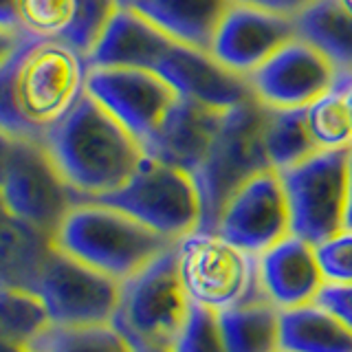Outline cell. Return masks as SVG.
Returning <instances> with one entry per match:
<instances>
[{
  "label": "cell",
  "mask_w": 352,
  "mask_h": 352,
  "mask_svg": "<svg viewBox=\"0 0 352 352\" xmlns=\"http://www.w3.org/2000/svg\"><path fill=\"white\" fill-rule=\"evenodd\" d=\"M25 33L22 31H14V29H5L0 27V66H3L11 55L18 51V47L25 42Z\"/></svg>",
  "instance_id": "33"
},
{
  "label": "cell",
  "mask_w": 352,
  "mask_h": 352,
  "mask_svg": "<svg viewBox=\"0 0 352 352\" xmlns=\"http://www.w3.org/2000/svg\"><path fill=\"white\" fill-rule=\"evenodd\" d=\"M231 245L262 256L291 236V212L278 170H264L231 196L216 227Z\"/></svg>",
  "instance_id": "13"
},
{
  "label": "cell",
  "mask_w": 352,
  "mask_h": 352,
  "mask_svg": "<svg viewBox=\"0 0 352 352\" xmlns=\"http://www.w3.org/2000/svg\"><path fill=\"white\" fill-rule=\"evenodd\" d=\"M42 143L80 201L117 192L146 159L141 143L86 91Z\"/></svg>",
  "instance_id": "2"
},
{
  "label": "cell",
  "mask_w": 352,
  "mask_h": 352,
  "mask_svg": "<svg viewBox=\"0 0 352 352\" xmlns=\"http://www.w3.org/2000/svg\"><path fill=\"white\" fill-rule=\"evenodd\" d=\"M337 86L341 88V91H344L346 102H348V108H350V115H352V77H350V75H339Z\"/></svg>",
  "instance_id": "36"
},
{
  "label": "cell",
  "mask_w": 352,
  "mask_h": 352,
  "mask_svg": "<svg viewBox=\"0 0 352 352\" xmlns=\"http://www.w3.org/2000/svg\"><path fill=\"white\" fill-rule=\"evenodd\" d=\"M53 247L51 236L0 207V286L38 293L40 275Z\"/></svg>",
  "instance_id": "21"
},
{
  "label": "cell",
  "mask_w": 352,
  "mask_h": 352,
  "mask_svg": "<svg viewBox=\"0 0 352 352\" xmlns=\"http://www.w3.org/2000/svg\"><path fill=\"white\" fill-rule=\"evenodd\" d=\"M258 278L267 300L280 311L317 302L326 286L315 245L293 234L258 256Z\"/></svg>",
  "instance_id": "18"
},
{
  "label": "cell",
  "mask_w": 352,
  "mask_h": 352,
  "mask_svg": "<svg viewBox=\"0 0 352 352\" xmlns=\"http://www.w3.org/2000/svg\"><path fill=\"white\" fill-rule=\"evenodd\" d=\"M190 297L181 282L176 245L146 269L121 282V297L113 326L130 346H172L190 313Z\"/></svg>",
  "instance_id": "6"
},
{
  "label": "cell",
  "mask_w": 352,
  "mask_h": 352,
  "mask_svg": "<svg viewBox=\"0 0 352 352\" xmlns=\"http://www.w3.org/2000/svg\"><path fill=\"white\" fill-rule=\"evenodd\" d=\"M317 262L326 284H352V231L341 234L315 247Z\"/></svg>",
  "instance_id": "30"
},
{
  "label": "cell",
  "mask_w": 352,
  "mask_h": 352,
  "mask_svg": "<svg viewBox=\"0 0 352 352\" xmlns=\"http://www.w3.org/2000/svg\"><path fill=\"white\" fill-rule=\"evenodd\" d=\"M40 352H132L130 341L113 324L55 326L33 341Z\"/></svg>",
  "instance_id": "26"
},
{
  "label": "cell",
  "mask_w": 352,
  "mask_h": 352,
  "mask_svg": "<svg viewBox=\"0 0 352 352\" xmlns=\"http://www.w3.org/2000/svg\"><path fill=\"white\" fill-rule=\"evenodd\" d=\"M172 352H227L218 313L192 304L181 333L170 346Z\"/></svg>",
  "instance_id": "29"
},
{
  "label": "cell",
  "mask_w": 352,
  "mask_h": 352,
  "mask_svg": "<svg viewBox=\"0 0 352 352\" xmlns=\"http://www.w3.org/2000/svg\"><path fill=\"white\" fill-rule=\"evenodd\" d=\"M135 3H137V0H117V5H119V7H132Z\"/></svg>",
  "instance_id": "40"
},
{
  "label": "cell",
  "mask_w": 352,
  "mask_h": 352,
  "mask_svg": "<svg viewBox=\"0 0 352 352\" xmlns=\"http://www.w3.org/2000/svg\"><path fill=\"white\" fill-rule=\"evenodd\" d=\"M282 352H352V330L317 302L280 313Z\"/></svg>",
  "instance_id": "22"
},
{
  "label": "cell",
  "mask_w": 352,
  "mask_h": 352,
  "mask_svg": "<svg viewBox=\"0 0 352 352\" xmlns=\"http://www.w3.org/2000/svg\"><path fill=\"white\" fill-rule=\"evenodd\" d=\"M0 352H40V350L33 344H25V341L0 339Z\"/></svg>",
  "instance_id": "35"
},
{
  "label": "cell",
  "mask_w": 352,
  "mask_h": 352,
  "mask_svg": "<svg viewBox=\"0 0 352 352\" xmlns=\"http://www.w3.org/2000/svg\"><path fill=\"white\" fill-rule=\"evenodd\" d=\"M280 313L264 295L220 311L218 322L227 352H282Z\"/></svg>",
  "instance_id": "23"
},
{
  "label": "cell",
  "mask_w": 352,
  "mask_h": 352,
  "mask_svg": "<svg viewBox=\"0 0 352 352\" xmlns=\"http://www.w3.org/2000/svg\"><path fill=\"white\" fill-rule=\"evenodd\" d=\"M350 152L352 148L322 150L280 172L293 236L317 247L346 231Z\"/></svg>",
  "instance_id": "7"
},
{
  "label": "cell",
  "mask_w": 352,
  "mask_h": 352,
  "mask_svg": "<svg viewBox=\"0 0 352 352\" xmlns=\"http://www.w3.org/2000/svg\"><path fill=\"white\" fill-rule=\"evenodd\" d=\"M236 3L238 5H249V7H258V9H264V11H273V14L297 18V16H302L306 9H311L317 0H236Z\"/></svg>",
  "instance_id": "32"
},
{
  "label": "cell",
  "mask_w": 352,
  "mask_h": 352,
  "mask_svg": "<svg viewBox=\"0 0 352 352\" xmlns=\"http://www.w3.org/2000/svg\"><path fill=\"white\" fill-rule=\"evenodd\" d=\"M295 38H300L297 18L236 3L216 33L212 55L234 73L249 77Z\"/></svg>",
  "instance_id": "14"
},
{
  "label": "cell",
  "mask_w": 352,
  "mask_h": 352,
  "mask_svg": "<svg viewBox=\"0 0 352 352\" xmlns=\"http://www.w3.org/2000/svg\"><path fill=\"white\" fill-rule=\"evenodd\" d=\"M181 282L192 304L220 313L262 297L258 258L216 231H192L176 242ZM267 297V295H264Z\"/></svg>",
  "instance_id": "8"
},
{
  "label": "cell",
  "mask_w": 352,
  "mask_h": 352,
  "mask_svg": "<svg viewBox=\"0 0 352 352\" xmlns=\"http://www.w3.org/2000/svg\"><path fill=\"white\" fill-rule=\"evenodd\" d=\"M176 93L220 110L234 108L256 97L245 75H238L220 64L212 53L198 51L176 42L170 53L154 69Z\"/></svg>",
  "instance_id": "16"
},
{
  "label": "cell",
  "mask_w": 352,
  "mask_h": 352,
  "mask_svg": "<svg viewBox=\"0 0 352 352\" xmlns=\"http://www.w3.org/2000/svg\"><path fill=\"white\" fill-rule=\"evenodd\" d=\"M176 44L168 33L132 7H119L106 31L88 53V69L152 71Z\"/></svg>",
  "instance_id": "19"
},
{
  "label": "cell",
  "mask_w": 352,
  "mask_h": 352,
  "mask_svg": "<svg viewBox=\"0 0 352 352\" xmlns=\"http://www.w3.org/2000/svg\"><path fill=\"white\" fill-rule=\"evenodd\" d=\"M38 295L55 326L113 324L121 282L53 247L40 275Z\"/></svg>",
  "instance_id": "10"
},
{
  "label": "cell",
  "mask_w": 352,
  "mask_h": 352,
  "mask_svg": "<svg viewBox=\"0 0 352 352\" xmlns=\"http://www.w3.org/2000/svg\"><path fill=\"white\" fill-rule=\"evenodd\" d=\"M0 27L20 31V27H18V0H0Z\"/></svg>",
  "instance_id": "34"
},
{
  "label": "cell",
  "mask_w": 352,
  "mask_h": 352,
  "mask_svg": "<svg viewBox=\"0 0 352 352\" xmlns=\"http://www.w3.org/2000/svg\"><path fill=\"white\" fill-rule=\"evenodd\" d=\"M264 146L273 170H289L322 152L308 128L306 108H269Z\"/></svg>",
  "instance_id": "25"
},
{
  "label": "cell",
  "mask_w": 352,
  "mask_h": 352,
  "mask_svg": "<svg viewBox=\"0 0 352 352\" xmlns=\"http://www.w3.org/2000/svg\"><path fill=\"white\" fill-rule=\"evenodd\" d=\"M132 352H172L168 346H154V344H139L132 346Z\"/></svg>",
  "instance_id": "38"
},
{
  "label": "cell",
  "mask_w": 352,
  "mask_h": 352,
  "mask_svg": "<svg viewBox=\"0 0 352 352\" xmlns=\"http://www.w3.org/2000/svg\"><path fill=\"white\" fill-rule=\"evenodd\" d=\"M117 9V0H18V27L29 38L62 42L88 58Z\"/></svg>",
  "instance_id": "15"
},
{
  "label": "cell",
  "mask_w": 352,
  "mask_h": 352,
  "mask_svg": "<svg viewBox=\"0 0 352 352\" xmlns=\"http://www.w3.org/2000/svg\"><path fill=\"white\" fill-rule=\"evenodd\" d=\"M236 0H137L132 9L172 40L212 53L214 38Z\"/></svg>",
  "instance_id": "20"
},
{
  "label": "cell",
  "mask_w": 352,
  "mask_h": 352,
  "mask_svg": "<svg viewBox=\"0 0 352 352\" xmlns=\"http://www.w3.org/2000/svg\"><path fill=\"white\" fill-rule=\"evenodd\" d=\"M86 73L82 53L27 36L0 66V132L42 141L84 95Z\"/></svg>",
  "instance_id": "1"
},
{
  "label": "cell",
  "mask_w": 352,
  "mask_h": 352,
  "mask_svg": "<svg viewBox=\"0 0 352 352\" xmlns=\"http://www.w3.org/2000/svg\"><path fill=\"white\" fill-rule=\"evenodd\" d=\"M53 245L95 271L126 282L176 242L117 207L82 201L64 216Z\"/></svg>",
  "instance_id": "3"
},
{
  "label": "cell",
  "mask_w": 352,
  "mask_h": 352,
  "mask_svg": "<svg viewBox=\"0 0 352 352\" xmlns=\"http://www.w3.org/2000/svg\"><path fill=\"white\" fill-rule=\"evenodd\" d=\"M77 203L42 141L0 132V207L7 214L53 238Z\"/></svg>",
  "instance_id": "5"
},
{
  "label": "cell",
  "mask_w": 352,
  "mask_h": 352,
  "mask_svg": "<svg viewBox=\"0 0 352 352\" xmlns=\"http://www.w3.org/2000/svg\"><path fill=\"white\" fill-rule=\"evenodd\" d=\"M337 5L341 7V11H346V14L352 18V0H337Z\"/></svg>",
  "instance_id": "39"
},
{
  "label": "cell",
  "mask_w": 352,
  "mask_h": 352,
  "mask_svg": "<svg viewBox=\"0 0 352 352\" xmlns=\"http://www.w3.org/2000/svg\"><path fill=\"white\" fill-rule=\"evenodd\" d=\"M317 304L337 315L352 330V284H326L317 295Z\"/></svg>",
  "instance_id": "31"
},
{
  "label": "cell",
  "mask_w": 352,
  "mask_h": 352,
  "mask_svg": "<svg viewBox=\"0 0 352 352\" xmlns=\"http://www.w3.org/2000/svg\"><path fill=\"white\" fill-rule=\"evenodd\" d=\"M247 80L264 106L306 108L333 91L339 82V71L313 42L295 38L275 51Z\"/></svg>",
  "instance_id": "11"
},
{
  "label": "cell",
  "mask_w": 352,
  "mask_h": 352,
  "mask_svg": "<svg viewBox=\"0 0 352 352\" xmlns=\"http://www.w3.org/2000/svg\"><path fill=\"white\" fill-rule=\"evenodd\" d=\"M223 115L225 110L179 95L143 150L148 157L194 176L212 148Z\"/></svg>",
  "instance_id": "17"
},
{
  "label": "cell",
  "mask_w": 352,
  "mask_h": 352,
  "mask_svg": "<svg viewBox=\"0 0 352 352\" xmlns=\"http://www.w3.org/2000/svg\"><path fill=\"white\" fill-rule=\"evenodd\" d=\"M267 115L269 106L256 97L225 110L212 148L192 176L201 196L198 231H216L231 196L256 174L273 170L264 146Z\"/></svg>",
  "instance_id": "4"
},
{
  "label": "cell",
  "mask_w": 352,
  "mask_h": 352,
  "mask_svg": "<svg viewBox=\"0 0 352 352\" xmlns=\"http://www.w3.org/2000/svg\"><path fill=\"white\" fill-rule=\"evenodd\" d=\"M95 201L121 209L174 242L201 227V196L192 174L148 154L124 187Z\"/></svg>",
  "instance_id": "9"
},
{
  "label": "cell",
  "mask_w": 352,
  "mask_h": 352,
  "mask_svg": "<svg viewBox=\"0 0 352 352\" xmlns=\"http://www.w3.org/2000/svg\"><path fill=\"white\" fill-rule=\"evenodd\" d=\"M86 93L102 104L141 148L154 137L179 97L163 77L143 69H88Z\"/></svg>",
  "instance_id": "12"
},
{
  "label": "cell",
  "mask_w": 352,
  "mask_h": 352,
  "mask_svg": "<svg viewBox=\"0 0 352 352\" xmlns=\"http://www.w3.org/2000/svg\"><path fill=\"white\" fill-rule=\"evenodd\" d=\"M346 229L352 231V152H350V194H348V214H346Z\"/></svg>",
  "instance_id": "37"
},
{
  "label": "cell",
  "mask_w": 352,
  "mask_h": 352,
  "mask_svg": "<svg viewBox=\"0 0 352 352\" xmlns=\"http://www.w3.org/2000/svg\"><path fill=\"white\" fill-rule=\"evenodd\" d=\"M51 326L38 293L0 286V339L33 344Z\"/></svg>",
  "instance_id": "27"
},
{
  "label": "cell",
  "mask_w": 352,
  "mask_h": 352,
  "mask_svg": "<svg viewBox=\"0 0 352 352\" xmlns=\"http://www.w3.org/2000/svg\"><path fill=\"white\" fill-rule=\"evenodd\" d=\"M297 31L300 38L313 42L328 55L339 75L352 77V18L341 11L337 0H317L297 16Z\"/></svg>",
  "instance_id": "24"
},
{
  "label": "cell",
  "mask_w": 352,
  "mask_h": 352,
  "mask_svg": "<svg viewBox=\"0 0 352 352\" xmlns=\"http://www.w3.org/2000/svg\"><path fill=\"white\" fill-rule=\"evenodd\" d=\"M306 119L322 150L352 148V115L346 95L335 86L328 95L306 106Z\"/></svg>",
  "instance_id": "28"
}]
</instances>
